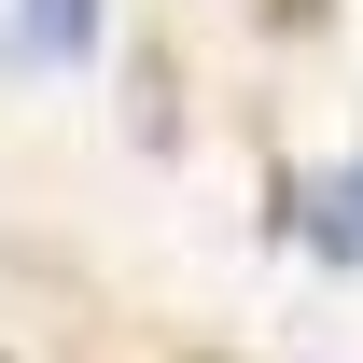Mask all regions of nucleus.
Listing matches in <instances>:
<instances>
[{
    "instance_id": "nucleus-1",
    "label": "nucleus",
    "mask_w": 363,
    "mask_h": 363,
    "mask_svg": "<svg viewBox=\"0 0 363 363\" xmlns=\"http://www.w3.org/2000/svg\"><path fill=\"white\" fill-rule=\"evenodd\" d=\"M98 43V0H28V14H14V56H28V70H56V56H84Z\"/></svg>"
}]
</instances>
